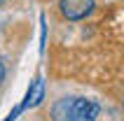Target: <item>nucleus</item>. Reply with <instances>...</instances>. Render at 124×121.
<instances>
[{"label": "nucleus", "mask_w": 124, "mask_h": 121, "mask_svg": "<svg viewBox=\"0 0 124 121\" xmlns=\"http://www.w3.org/2000/svg\"><path fill=\"white\" fill-rule=\"evenodd\" d=\"M45 98V81L38 77V79L33 81V86L28 88V93H26V100L21 102L23 105V109L26 107H35V105H40V100Z\"/></svg>", "instance_id": "nucleus-3"}, {"label": "nucleus", "mask_w": 124, "mask_h": 121, "mask_svg": "<svg viewBox=\"0 0 124 121\" xmlns=\"http://www.w3.org/2000/svg\"><path fill=\"white\" fill-rule=\"evenodd\" d=\"M91 9H94V0H61V14L70 21L89 16Z\"/></svg>", "instance_id": "nucleus-2"}, {"label": "nucleus", "mask_w": 124, "mask_h": 121, "mask_svg": "<svg viewBox=\"0 0 124 121\" xmlns=\"http://www.w3.org/2000/svg\"><path fill=\"white\" fill-rule=\"evenodd\" d=\"M70 105H73V98H63V100L56 102L54 107H52V116H54V121H66V119H68Z\"/></svg>", "instance_id": "nucleus-4"}, {"label": "nucleus", "mask_w": 124, "mask_h": 121, "mask_svg": "<svg viewBox=\"0 0 124 121\" xmlns=\"http://www.w3.org/2000/svg\"><path fill=\"white\" fill-rule=\"evenodd\" d=\"M0 2H2V0H0Z\"/></svg>", "instance_id": "nucleus-6"}, {"label": "nucleus", "mask_w": 124, "mask_h": 121, "mask_svg": "<svg viewBox=\"0 0 124 121\" xmlns=\"http://www.w3.org/2000/svg\"><path fill=\"white\" fill-rule=\"evenodd\" d=\"M96 116H98V105L94 100L73 98V105H70V112H68L66 121H96Z\"/></svg>", "instance_id": "nucleus-1"}, {"label": "nucleus", "mask_w": 124, "mask_h": 121, "mask_svg": "<svg viewBox=\"0 0 124 121\" xmlns=\"http://www.w3.org/2000/svg\"><path fill=\"white\" fill-rule=\"evenodd\" d=\"M2 79H5V65L0 63V84H2Z\"/></svg>", "instance_id": "nucleus-5"}]
</instances>
